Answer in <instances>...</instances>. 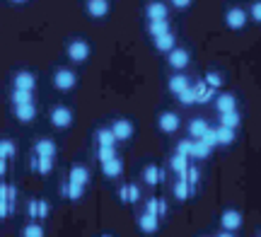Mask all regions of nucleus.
Here are the masks:
<instances>
[{"mask_svg":"<svg viewBox=\"0 0 261 237\" xmlns=\"http://www.w3.org/2000/svg\"><path fill=\"white\" fill-rule=\"evenodd\" d=\"M247 22H249V12L244 8H230L225 12V24L232 29V32H240V29L247 27Z\"/></svg>","mask_w":261,"mask_h":237,"instance_id":"1","label":"nucleus"},{"mask_svg":"<svg viewBox=\"0 0 261 237\" xmlns=\"http://www.w3.org/2000/svg\"><path fill=\"white\" fill-rule=\"evenodd\" d=\"M54 85L61 92H70L77 85V75H75L73 70H68V68H58L56 73H54Z\"/></svg>","mask_w":261,"mask_h":237,"instance_id":"2","label":"nucleus"},{"mask_svg":"<svg viewBox=\"0 0 261 237\" xmlns=\"http://www.w3.org/2000/svg\"><path fill=\"white\" fill-rule=\"evenodd\" d=\"M51 123L56 126V128H70V123H73V112L68 109V107H54L51 109V114H48Z\"/></svg>","mask_w":261,"mask_h":237,"instance_id":"3","label":"nucleus"},{"mask_svg":"<svg viewBox=\"0 0 261 237\" xmlns=\"http://www.w3.org/2000/svg\"><path fill=\"white\" fill-rule=\"evenodd\" d=\"M87 56H90V44H87V41H83V39H75V41H70V44H68V58H70V61H75V63H83V61H87Z\"/></svg>","mask_w":261,"mask_h":237,"instance_id":"4","label":"nucleus"},{"mask_svg":"<svg viewBox=\"0 0 261 237\" xmlns=\"http://www.w3.org/2000/svg\"><path fill=\"white\" fill-rule=\"evenodd\" d=\"M37 87V75H32L29 70H19L17 75L12 77V90H24V92H34Z\"/></svg>","mask_w":261,"mask_h":237,"instance_id":"5","label":"nucleus"},{"mask_svg":"<svg viewBox=\"0 0 261 237\" xmlns=\"http://www.w3.org/2000/svg\"><path fill=\"white\" fill-rule=\"evenodd\" d=\"M189 61H191V56H189L187 48H177V46H174V48H172V51L167 54V63H169L172 68H177V70H179V68H187Z\"/></svg>","mask_w":261,"mask_h":237,"instance_id":"6","label":"nucleus"},{"mask_svg":"<svg viewBox=\"0 0 261 237\" xmlns=\"http://www.w3.org/2000/svg\"><path fill=\"white\" fill-rule=\"evenodd\" d=\"M220 225H223V230H227V232L240 230V225H242V213H240V210H225L223 216H220Z\"/></svg>","mask_w":261,"mask_h":237,"instance_id":"7","label":"nucleus"},{"mask_svg":"<svg viewBox=\"0 0 261 237\" xmlns=\"http://www.w3.org/2000/svg\"><path fill=\"white\" fill-rule=\"evenodd\" d=\"M179 116L174 114V112H165V114H160L158 119V126H160V131L162 133H174L179 128Z\"/></svg>","mask_w":261,"mask_h":237,"instance_id":"8","label":"nucleus"},{"mask_svg":"<svg viewBox=\"0 0 261 237\" xmlns=\"http://www.w3.org/2000/svg\"><path fill=\"white\" fill-rule=\"evenodd\" d=\"M112 131L116 136V141H128L130 136H133V123L126 121V119H116L112 123Z\"/></svg>","mask_w":261,"mask_h":237,"instance_id":"9","label":"nucleus"},{"mask_svg":"<svg viewBox=\"0 0 261 237\" xmlns=\"http://www.w3.org/2000/svg\"><path fill=\"white\" fill-rule=\"evenodd\" d=\"M15 116H17V121H22V123L34 121V119H37V107H34V102L17 104V107H15Z\"/></svg>","mask_w":261,"mask_h":237,"instance_id":"10","label":"nucleus"},{"mask_svg":"<svg viewBox=\"0 0 261 237\" xmlns=\"http://www.w3.org/2000/svg\"><path fill=\"white\" fill-rule=\"evenodd\" d=\"M87 12L90 17H107L109 15V0H87Z\"/></svg>","mask_w":261,"mask_h":237,"instance_id":"11","label":"nucleus"},{"mask_svg":"<svg viewBox=\"0 0 261 237\" xmlns=\"http://www.w3.org/2000/svg\"><path fill=\"white\" fill-rule=\"evenodd\" d=\"M215 107H218V114H225V112H234L237 109V97L225 92V95H218L215 99Z\"/></svg>","mask_w":261,"mask_h":237,"instance_id":"12","label":"nucleus"},{"mask_svg":"<svg viewBox=\"0 0 261 237\" xmlns=\"http://www.w3.org/2000/svg\"><path fill=\"white\" fill-rule=\"evenodd\" d=\"M145 15H148V19L152 22V19H169V12H167V5L165 3H150L148 8H145Z\"/></svg>","mask_w":261,"mask_h":237,"instance_id":"13","label":"nucleus"},{"mask_svg":"<svg viewBox=\"0 0 261 237\" xmlns=\"http://www.w3.org/2000/svg\"><path fill=\"white\" fill-rule=\"evenodd\" d=\"M102 172H104V174H107V177H109V179H114V177H119V174H121V172H123V162L119 160L116 155H114L112 160L102 162Z\"/></svg>","mask_w":261,"mask_h":237,"instance_id":"14","label":"nucleus"},{"mask_svg":"<svg viewBox=\"0 0 261 237\" xmlns=\"http://www.w3.org/2000/svg\"><path fill=\"white\" fill-rule=\"evenodd\" d=\"M138 225H140L143 232H155V230L160 228V220H158L155 213H143V216L138 218Z\"/></svg>","mask_w":261,"mask_h":237,"instance_id":"15","label":"nucleus"},{"mask_svg":"<svg viewBox=\"0 0 261 237\" xmlns=\"http://www.w3.org/2000/svg\"><path fill=\"white\" fill-rule=\"evenodd\" d=\"M194 90H196V102H198V104H208V102L213 99V95H215V90L205 85V80L203 83H198Z\"/></svg>","mask_w":261,"mask_h":237,"instance_id":"16","label":"nucleus"},{"mask_svg":"<svg viewBox=\"0 0 261 237\" xmlns=\"http://www.w3.org/2000/svg\"><path fill=\"white\" fill-rule=\"evenodd\" d=\"M34 155H56V143L51 138H41V141L34 143Z\"/></svg>","mask_w":261,"mask_h":237,"instance_id":"17","label":"nucleus"},{"mask_svg":"<svg viewBox=\"0 0 261 237\" xmlns=\"http://www.w3.org/2000/svg\"><path fill=\"white\" fill-rule=\"evenodd\" d=\"M63 196L65 199H70V201H77V199H83V194H85V187L83 184H75V181H68V184H63Z\"/></svg>","mask_w":261,"mask_h":237,"instance_id":"18","label":"nucleus"},{"mask_svg":"<svg viewBox=\"0 0 261 237\" xmlns=\"http://www.w3.org/2000/svg\"><path fill=\"white\" fill-rule=\"evenodd\" d=\"M155 48L162 51V54H169V51L174 48V37H172V32H165V34L155 37Z\"/></svg>","mask_w":261,"mask_h":237,"instance_id":"19","label":"nucleus"},{"mask_svg":"<svg viewBox=\"0 0 261 237\" xmlns=\"http://www.w3.org/2000/svg\"><path fill=\"white\" fill-rule=\"evenodd\" d=\"M187 155H174V157H172V162H169V165H172V170L177 172L179 174V179H187V170H189V165H187Z\"/></svg>","mask_w":261,"mask_h":237,"instance_id":"20","label":"nucleus"},{"mask_svg":"<svg viewBox=\"0 0 261 237\" xmlns=\"http://www.w3.org/2000/svg\"><path fill=\"white\" fill-rule=\"evenodd\" d=\"M70 181H75V184H87L90 181V170L87 167H83V165H75L73 170H70Z\"/></svg>","mask_w":261,"mask_h":237,"instance_id":"21","label":"nucleus"},{"mask_svg":"<svg viewBox=\"0 0 261 237\" xmlns=\"http://www.w3.org/2000/svg\"><path fill=\"white\" fill-rule=\"evenodd\" d=\"M165 32H169V19H152L148 24L150 37H160V34H165Z\"/></svg>","mask_w":261,"mask_h":237,"instance_id":"22","label":"nucleus"},{"mask_svg":"<svg viewBox=\"0 0 261 237\" xmlns=\"http://www.w3.org/2000/svg\"><path fill=\"white\" fill-rule=\"evenodd\" d=\"M211 145H205L201 138H196L194 141V152H191V157H196V160H205V157H211Z\"/></svg>","mask_w":261,"mask_h":237,"instance_id":"23","label":"nucleus"},{"mask_svg":"<svg viewBox=\"0 0 261 237\" xmlns=\"http://www.w3.org/2000/svg\"><path fill=\"white\" fill-rule=\"evenodd\" d=\"M215 136H218V145H230V143L234 141V128L218 126V128H215Z\"/></svg>","mask_w":261,"mask_h":237,"instance_id":"24","label":"nucleus"},{"mask_svg":"<svg viewBox=\"0 0 261 237\" xmlns=\"http://www.w3.org/2000/svg\"><path fill=\"white\" fill-rule=\"evenodd\" d=\"M167 87H169V92L179 95L181 90H187V87H189L187 75H172V77H169V83H167Z\"/></svg>","mask_w":261,"mask_h":237,"instance_id":"25","label":"nucleus"},{"mask_svg":"<svg viewBox=\"0 0 261 237\" xmlns=\"http://www.w3.org/2000/svg\"><path fill=\"white\" fill-rule=\"evenodd\" d=\"M145 181H148L150 187H155V184H160L162 181V177H165V172L160 170V167H155V165H150V167H145Z\"/></svg>","mask_w":261,"mask_h":237,"instance_id":"26","label":"nucleus"},{"mask_svg":"<svg viewBox=\"0 0 261 237\" xmlns=\"http://www.w3.org/2000/svg\"><path fill=\"white\" fill-rule=\"evenodd\" d=\"M242 123V116L237 114V109L234 112H225V114H220V126H227V128H237Z\"/></svg>","mask_w":261,"mask_h":237,"instance_id":"27","label":"nucleus"},{"mask_svg":"<svg viewBox=\"0 0 261 237\" xmlns=\"http://www.w3.org/2000/svg\"><path fill=\"white\" fill-rule=\"evenodd\" d=\"M10 102H12V107L27 104V102H34V95H32V92H24V90H12V95H10Z\"/></svg>","mask_w":261,"mask_h":237,"instance_id":"28","label":"nucleus"},{"mask_svg":"<svg viewBox=\"0 0 261 237\" xmlns=\"http://www.w3.org/2000/svg\"><path fill=\"white\" fill-rule=\"evenodd\" d=\"M97 143H99V145H107V148H114L116 136H114L112 128H99V131H97Z\"/></svg>","mask_w":261,"mask_h":237,"instance_id":"29","label":"nucleus"},{"mask_svg":"<svg viewBox=\"0 0 261 237\" xmlns=\"http://www.w3.org/2000/svg\"><path fill=\"white\" fill-rule=\"evenodd\" d=\"M121 201H126V203H136V201L140 199V191L136 184H130V187H121Z\"/></svg>","mask_w":261,"mask_h":237,"instance_id":"30","label":"nucleus"},{"mask_svg":"<svg viewBox=\"0 0 261 237\" xmlns=\"http://www.w3.org/2000/svg\"><path fill=\"white\" fill-rule=\"evenodd\" d=\"M205 131H208V123H205L203 119H194V121L189 123V133H191L194 138H201Z\"/></svg>","mask_w":261,"mask_h":237,"instance_id":"31","label":"nucleus"},{"mask_svg":"<svg viewBox=\"0 0 261 237\" xmlns=\"http://www.w3.org/2000/svg\"><path fill=\"white\" fill-rule=\"evenodd\" d=\"M37 170L41 174H48V172L54 170V157L51 155H37Z\"/></svg>","mask_w":261,"mask_h":237,"instance_id":"32","label":"nucleus"},{"mask_svg":"<svg viewBox=\"0 0 261 237\" xmlns=\"http://www.w3.org/2000/svg\"><path fill=\"white\" fill-rule=\"evenodd\" d=\"M174 196H177L179 201H184L191 196V187L187 184V179H179L177 184H174Z\"/></svg>","mask_w":261,"mask_h":237,"instance_id":"33","label":"nucleus"},{"mask_svg":"<svg viewBox=\"0 0 261 237\" xmlns=\"http://www.w3.org/2000/svg\"><path fill=\"white\" fill-rule=\"evenodd\" d=\"M15 152H17V148H15V143L12 141H8V138L0 141V157L10 160V157H15Z\"/></svg>","mask_w":261,"mask_h":237,"instance_id":"34","label":"nucleus"},{"mask_svg":"<svg viewBox=\"0 0 261 237\" xmlns=\"http://www.w3.org/2000/svg\"><path fill=\"white\" fill-rule=\"evenodd\" d=\"M177 99H179V102H181L184 107L194 104V102H196V90H194V87H187V90H181V92L177 95Z\"/></svg>","mask_w":261,"mask_h":237,"instance_id":"35","label":"nucleus"},{"mask_svg":"<svg viewBox=\"0 0 261 237\" xmlns=\"http://www.w3.org/2000/svg\"><path fill=\"white\" fill-rule=\"evenodd\" d=\"M22 237H44V228L37 223H29L27 228L22 230Z\"/></svg>","mask_w":261,"mask_h":237,"instance_id":"36","label":"nucleus"},{"mask_svg":"<svg viewBox=\"0 0 261 237\" xmlns=\"http://www.w3.org/2000/svg\"><path fill=\"white\" fill-rule=\"evenodd\" d=\"M177 152H179V155H187V157H191V152H194V141H179L177 143Z\"/></svg>","mask_w":261,"mask_h":237,"instance_id":"37","label":"nucleus"},{"mask_svg":"<svg viewBox=\"0 0 261 237\" xmlns=\"http://www.w3.org/2000/svg\"><path fill=\"white\" fill-rule=\"evenodd\" d=\"M201 141H203L205 145L215 148V145H218V136H215V128H211V126H208V131H205L203 136H201Z\"/></svg>","mask_w":261,"mask_h":237,"instance_id":"38","label":"nucleus"},{"mask_svg":"<svg viewBox=\"0 0 261 237\" xmlns=\"http://www.w3.org/2000/svg\"><path fill=\"white\" fill-rule=\"evenodd\" d=\"M114 155H116V150H114V148H107V145H99V152H97V157H99V162L112 160Z\"/></svg>","mask_w":261,"mask_h":237,"instance_id":"39","label":"nucleus"},{"mask_svg":"<svg viewBox=\"0 0 261 237\" xmlns=\"http://www.w3.org/2000/svg\"><path fill=\"white\" fill-rule=\"evenodd\" d=\"M249 17H252L254 22H259V24H261V0L252 3V8H249Z\"/></svg>","mask_w":261,"mask_h":237,"instance_id":"40","label":"nucleus"},{"mask_svg":"<svg viewBox=\"0 0 261 237\" xmlns=\"http://www.w3.org/2000/svg\"><path fill=\"white\" fill-rule=\"evenodd\" d=\"M205 83H208V87H220L223 85V77L218 75V73H208V75H205Z\"/></svg>","mask_w":261,"mask_h":237,"instance_id":"41","label":"nucleus"},{"mask_svg":"<svg viewBox=\"0 0 261 237\" xmlns=\"http://www.w3.org/2000/svg\"><path fill=\"white\" fill-rule=\"evenodd\" d=\"M187 177H189V184H191V187H194L196 181L201 179V174H198V170H196V167H189V170H187Z\"/></svg>","mask_w":261,"mask_h":237,"instance_id":"42","label":"nucleus"},{"mask_svg":"<svg viewBox=\"0 0 261 237\" xmlns=\"http://www.w3.org/2000/svg\"><path fill=\"white\" fill-rule=\"evenodd\" d=\"M27 213H29V218H37L39 216V201H29V206H27Z\"/></svg>","mask_w":261,"mask_h":237,"instance_id":"43","label":"nucleus"},{"mask_svg":"<svg viewBox=\"0 0 261 237\" xmlns=\"http://www.w3.org/2000/svg\"><path fill=\"white\" fill-rule=\"evenodd\" d=\"M158 208H160V199H150L145 213H155V216H158Z\"/></svg>","mask_w":261,"mask_h":237,"instance_id":"44","label":"nucleus"},{"mask_svg":"<svg viewBox=\"0 0 261 237\" xmlns=\"http://www.w3.org/2000/svg\"><path fill=\"white\" fill-rule=\"evenodd\" d=\"M10 210H12V208H10V203H8V201H3V199H0V218H8V216H10Z\"/></svg>","mask_w":261,"mask_h":237,"instance_id":"45","label":"nucleus"},{"mask_svg":"<svg viewBox=\"0 0 261 237\" xmlns=\"http://www.w3.org/2000/svg\"><path fill=\"white\" fill-rule=\"evenodd\" d=\"M48 216V203L46 201H39V218H46Z\"/></svg>","mask_w":261,"mask_h":237,"instance_id":"46","label":"nucleus"},{"mask_svg":"<svg viewBox=\"0 0 261 237\" xmlns=\"http://www.w3.org/2000/svg\"><path fill=\"white\" fill-rule=\"evenodd\" d=\"M172 5H174V8H179V10H184V8H189V5H191V0H172Z\"/></svg>","mask_w":261,"mask_h":237,"instance_id":"47","label":"nucleus"},{"mask_svg":"<svg viewBox=\"0 0 261 237\" xmlns=\"http://www.w3.org/2000/svg\"><path fill=\"white\" fill-rule=\"evenodd\" d=\"M5 170H8V160H5V157H0V177L5 174Z\"/></svg>","mask_w":261,"mask_h":237,"instance_id":"48","label":"nucleus"},{"mask_svg":"<svg viewBox=\"0 0 261 237\" xmlns=\"http://www.w3.org/2000/svg\"><path fill=\"white\" fill-rule=\"evenodd\" d=\"M158 213H162V216H167V203L160 199V208H158Z\"/></svg>","mask_w":261,"mask_h":237,"instance_id":"49","label":"nucleus"},{"mask_svg":"<svg viewBox=\"0 0 261 237\" xmlns=\"http://www.w3.org/2000/svg\"><path fill=\"white\" fill-rule=\"evenodd\" d=\"M218 237H234V235H232V232H227V230H223V232H220Z\"/></svg>","mask_w":261,"mask_h":237,"instance_id":"50","label":"nucleus"},{"mask_svg":"<svg viewBox=\"0 0 261 237\" xmlns=\"http://www.w3.org/2000/svg\"><path fill=\"white\" fill-rule=\"evenodd\" d=\"M12 3H24V0H12Z\"/></svg>","mask_w":261,"mask_h":237,"instance_id":"51","label":"nucleus"},{"mask_svg":"<svg viewBox=\"0 0 261 237\" xmlns=\"http://www.w3.org/2000/svg\"><path fill=\"white\" fill-rule=\"evenodd\" d=\"M102 237H112V235H102Z\"/></svg>","mask_w":261,"mask_h":237,"instance_id":"52","label":"nucleus"},{"mask_svg":"<svg viewBox=\"0 0 261 237\" xmlns=\"http://www.w3.org/2000/svg\"><path fill=\"white\" fill-rule=\"evenodd\" d=\"M259 237H261V235H259Z\"/></svg>","mask_w":261,"mask_h":237,"instance_id":"53","label":"nucleus"}]
</instances>
